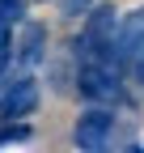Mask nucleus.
Listing matches in <instances>:
<instances>
[{"mask_svg":"<svg viewBox=\"0 0 144 153\" xmlns=\"http://www.w3.org/2000/svg\"><path fill=\"white\" fill-rule=\"evenodd\" d=\"M115 34H119V9L102 0L81 17V34L72 38L76 64H115Z\"/></svg>","mask_w":144,"mask_h":153,"instance_id":"f257e3e1","label":"nucleus"},{"mask_svg":"<svg viewBox=\"0 0 144 153\" xmlns=\"http://www.w3.org/2000/svg\"><path fill=\"white\" fill-rule=\"evenodd\" d=\"M115 68L127 81L144 85V9L119 17V34H115Z\"/></svg>","mask_w":144,"mask_h":153,"instance_id":"f03ea898","label":"nucleus"},{"mask_svg":"<svg viewBox=\"0 0 144 153\" xmlns=\"http://www.w3.org/2000/svg\"><path fill=\"white\" fill-rule=\"evenodd\" d=\"M115 106H102V102H89L81 111V119L76 128H72V145L76 149H89V153H98L110 145V132H115Z\"/></svg>","mask_w":144,"mask_h":153,"instance_id":"7ed1b4c3","label":"nucleus"},{"mask_svg":"<svg viewBox=\"0 0 144 153\" xmlns=\"http://www.w3.org/2000/svg\"><path fill=\"white\" fill-rule=\"evenodd\" d=\"M38 81H34L30 72H17L4 81V94H0V119H30L34 111H38Z\"/></svg>","mask_w":144,"mask_h":153,"instance_id":"20e7f679","label":"nucleus"},{"mask_svg":"<svg viewBox=\"0 0 144 153\" xmlns=\"http://www.w3.org/2000/svg\"><path fill=\"white\" fill-rule=\"evenodd\" d=\"M43 60H47V26L21 17V26L13 34V64H17V72H30Z\"/></svg>","mask_w":144,"mask_h":153,"instance_id":"39448f33","label":"nucleus"},{"mask_svg":"<svg viewBox=\"0 0 144 153\" xmlns=\"http://www.w3.org/2000/svg\"><path fill=\"white\" fill-rule=\"evenodd\" d=\"M93 4H98V0H60V17H64V22H81Z\"/></svg>","mask_w":144,"mask_h":153,"instance_id":"423d86ee","label":"nucleus"},{"mask_svg":"<svg viewBox=\"0 0 144 153\" xmlns=\"http://www.w3.org/2000/svg\"><path fill=\"white\" fill-rule=\"evenodd\" d=\"M13 34H17V17L0 4V51H13Z\"/></svg>","mask_w":144,"mask_h":153,"instance_id":"0eeeda50","label":"nucleus"},{"mask_svg":"<svg viewBox=\"0 0 144 153\" xmlns=\"http://www.w3.org/2000/svg\"><path fill=\"white\" fill-rule=\"evenodd\" d=\"M17 140H30V128L21 119H9V128H0V145H17Z\"/></svg>","mask_w":144,"mask_h":153,"instance_id":"6e6552de","label":"nucleus"}]
</instances>
